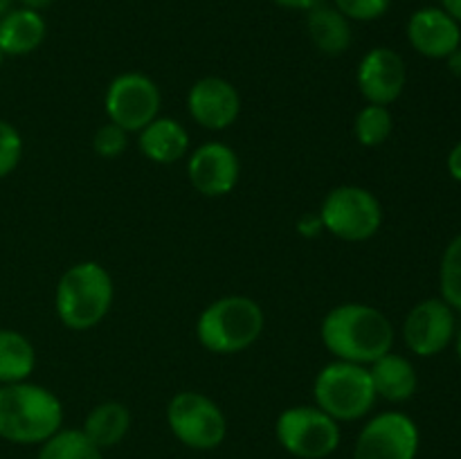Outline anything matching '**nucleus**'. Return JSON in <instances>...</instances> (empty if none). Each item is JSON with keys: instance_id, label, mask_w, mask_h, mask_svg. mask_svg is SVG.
I'll list each match as a JSON object with an SVG mask.
<instances>
[{"instance_id": "f257e3e1", "label": "nucleus", "mask_w": 461, "mask_h": 459, "mask_svg": "<svg viewBox=\"0 0 461 459\" xmlns=\"http://www.w3.org/2000/svg\"><path fill=\"white\" fill-rule=\"evenodd\" d=\"M329 354L356 364H372L394 346V327L383 310L369 304H340L329 310L320 327Z\"/></svg>"}, {"instance_id": "f03ea898", "label": "nucleus", "mask_w": 461, "mask_h": 459, "mask_svg": "<svg viewBox=\"0 0 461 459\" xmlns=\"http://www.w3.org/2000/svg\"><path fill=\"white\" fill-rule=\"evenodd\" d=\"M63 428V405L54 392L36 382L0 385V439L41 446Z\"/></svg>"}, {"instance_id": "7ed1b4c3", "label": "nucleus", "mask_w": 461, "mask_h": 459, "mask_svg": "<svg viewBox=\"0 0 461 459\" xmlns=\"http://www.w3.org/2000/svg\"><path fill=\"white\" fill-rule=\"evenodd\" d=\"M113 297L115 286L111 273L97 261H81L61 274L54 306L63 327L72 331H88L104 322L113 306Z\"/></svg>"}, {"instance_id": "20e7f679", "label": "nucleus", "mask_w": 461, "mask_h": 459, "mask_svg": "<svg viewBox=\"0 0 461 459\" xmlns=\"http://www.w3.org/2000/svg\"><path fill=\"white\" fill-rule=\"evenodd\" d=\"M264 327V309L252 297L225 295L198 315L196 338L212 354L232 356L255 345Z\"/></svg>"}, {"instance_id": "39448f33", "label": "nucleus", "mask_w": 461, "mask_h": 459, "mask_svg": "<svg viewBox=\"0 0 461 459\" xmlns=\"http://www.w3.org/2000/svg\"><path fill=\"white\" fill-rule=\"evenodd\" d=\"M313 399L322 412L340 423L367 417L378 396L365 364L336 360L320 369L315 376Z\"/></svg>"}, {"instance_id": "423d86ee", "label": "nucleus", "mask_w": 461, "mask_h": 459, "mask_svg": "<svg viewBox=\"0 0 461 459\" xmlns=\"http://www.w3.org/2000/svg\"><path fill=\"white\" fill-rule=\"evenodd\" d=\"M322 228L342 241H367L381 230V201L358 184H340L331 189L320 207Z\"/></svg>"}, {"instance_id": "0eeeda50", "label": "nucleus", "mask_w": 461, "mask_h": 459, "mask_svg": "<svg viewBox=\"0 0 461 459\" xmlns=\"http://www.w3.org/2000/svg\"><path fill=\"white\" fill-rule=\"evenodd\" d=\"M275 436L293 457L327 459L340 446V423L318 405H295L277 417Z\"/></svg>"}, {"instance_id": "6e6552de", "label": "nucleus", "mask_w": 461, "mask_h": 459, "mask_svg": "<svg viewBox=\"0 0 461 459\" xmlns=\"http://www.w3.org/2000/svg\"><path fill=\"white\" fill-rule=\"evenodd\" d=\"M167 426L171 435L192 450H214L228 436L223 410L201 392H180L167 405Z\"/></svg>"}, {"instance_id": "1a4fd4ad", "label": "nucleus", "mask_w": 461, "mask_h": 459, "mask_svg": "<svg viewBox=\"0 0 461 459\" xmlns=\"http://www.w3.org/2000/svg\"><path fill=\"white\" fill-rule=\"evenodd\" d=\"M162 94L156 81L140 72H124L111 81L104 108L113 124L126 133H140L160 112Z\"/></svg>"}, {"instance_id": "9d476101", "label": "nucleus", "mask_w": 461, "mask_h": 459, "mask_svg": "<svg viewBox=\"0 0 461 459\" xmlns=\"http://www.w3.org/2000/svg\"><path fill=\"white\" fill-rule=\"evenodd\" d=\"M419 428L403 412H383L365 423L354 446V459H417Z\"/></svg>"}, {"instance_id": "9b49d317", "label": "nucleus", "mask_w": 461, "mask_h": 459, "mask_svg": "<svg viewBox=\"0 0 461 459\" xmlns=\"http://www.w3.org/2000/svg\"><path fill=\"white\" fill-rule=\"evenodd\" d=\"M403 340L421 358L441 354L455 340V310L441 297L419 302L405 315Z\"/></svg>"}, {"instance_id": "f8f14e48", "label": "nucleus", "mask_w": 461, "mask_h": 459, "mask_svg": "<svg viewBox=\"0 0 461 459\" xmlns=\"http://www.w3.org/2000/svg\"><path fill=\"white\" fill-rule=\"evenodd\" d=\"M187 176L192 187L207 198L232 192L241 176L237 151L223 142H205L189 156Z\"/></svg>"}, {"instance_id": "ddd939ff", "label": "nucleus", "mask_w": 461, "mask_h": 459, "mask_svg": "<svg viewBox=\"0 0 461 459\" xmlns=\"http://www.w3.org/2000/svg\"><path fill=\"white\" fill-rule=\"evenodd\" d=\"M356 81L367 104L390 106L403 94L408 84V68L396 50L374 48L360 58Z\"/></svg>"}, {"instance_id": "4468645a", "label": "nucleus", "mask_w": 461, "mask_h": 459, "mask_svg": "<svg viewBox=\"0 0 461 459\" xmlns=\"http://www.w3.org/2000/svg\"><path fill=\"white\" fill-rule=\"evenodd\" d=\"M187 111L203 129L223 130L237 122L241 112V97L223 76H203L189 88Z\"/></svg>"}, {"instance_id": "2eb2a0df", "label": "nucleus", "mask_w": 461, "mask_h": 459, "mask_svg": "<svg viewBox=\"0 0 461 459\" xmlns=\"http://www.w3.org/2000/svg\"><path fill=\"white\" fill-rule=\"evenodd\" d=\"M408 40L421 57L448 58L461 48V25L441 7H421L410 16Z\"/></svg>"}, {"instance_id": "dca6fc26", "label": "nucleus", "mask_w": 461, "mask_h": 459, "mask_svg": "<svg viewBox=\"0 0 461 459\" xmlns=\"http://www.w3.org/2000/svg\"><path fill=\"white\" fill-rule=\"evenodd\" d=\"M140 151L156 165H174L189 151V133L171 117H156L140 130Z\"/></svg>"}, {"instance_id": "f3484780", "label": "nucleus", "mask_w": 461, "mask_h": 459, "mask_svg": "<svg viewBox=\"0 0 461 459\" xmlns=\"http://www.w3.org/2000/svg\"><path fill=\"white\" fill-rule=\"evenodd\" d=\"M369 376H372L376 396L390 400V403H405L414 396L419 387V376L414 364L405 356L390 354L381 356L376 363L369 364Z\"/></svg>"}, {"instance_id": "a211bd4d", "label": "nucleus", "mask_w": 461, "mask_h": 459, "mask_svg": "<svg viewBox=\"0 0 461 459\" xmlns=\"http://www.w3.org/2000/svg\"><path fill=\"white\" fill-rule=\"evenodd\" d=\"M45 18L34 9H9L0 18V50L5 57H25L45 40Z\"/></svg>"}, {"instance_id": "6ab92c4d", "label": "nucleus", "mask_w": 461, "mask_h": 459, "mask_svg": "<svg viewBox=\"0 0 461 459\" xmlns=\"http://www.w3.org/2000/svg\"><path fill=\"white\" fill-rule=\"evenodd\" d=\"M306 30L315 48L329 57H340L351 48L354 32L351 21L342 16L333 4H318L315 9L306 12Z\"/></svg>"}, {"instance_id": "aec40b11", "label": "nucleus", "mask_w": 461, "mask_h": 459, "mask_svg": "<svg viewBox=\"0 0 461 459\" xmlns=\"http://www.w3.org/2000/svg\"><path fill=\"white\" fill-rule=\"evenodd\" d=\"M131 430V412L120 400H104L95 405L84 418L81 432L97 446L99 450L113 448L120 444Z\"/></svg>"}, {"instance_id": "412c9836", "label": "nucleus", "mask_w": 461, "mask_h": 459, "mask_svg": "<svg viewBox=\"0 0 461 459\" xmlns=\"http://www.w3.org/2000/svg\"><path fill=\"white\" fill-rule=\"evenodd\" d=\"M34 367V345L14 328H0V385L27 381Z\"/></svg>"}, {"instance_id": "4be33fe9", "label": "nucleus", "mask_w": 461, "mask_h": 459, "mask_svg": "<svg viewBox=\"0 0 461 459\" xmlns=\"http://www.w3.org/2000/svg\"><path fill=\"white\" fill-rule=\"evenodd\" d=\"M36 459H104V450H99L81 428H61L41 444Z\"/></svg>"}, {"instance_id": "5701e85b", "label": "nucleus", "mask_w": 461, "mask_h": 459, "mask_svg": "<svg viewBox=\"0 0 461 459\" xmlns=\"http://www.w3.org/2000/svg\"><path fill=\"white\" fill-rule=\"evenodd\" d=\"M392 130H394V117H392L390 108L378 106V104H367L360 108V112L354 120V135L358 144L367 148H376L390 140Z\"/></svg>"}, {"instance_id": "b1692460", "label": "nucleus", "mask_w": 461, "mask_h": 459, "mask_svg": "<svg viewBox=\"0 0 461 459\" xmlns=\"http://www.w3.org/2000/svg\"><path fill=\"white\" fill-rule=\"evenodd\" d=\"M441 300L461 313V234L446 246L439 266Z\"/></svg>"}, {"instance_id": "393cba45", "label": "nucleus", "mask_w": 461, "mask_h": 459, "mask_svg": "<svg viewBox=\"0 0 461 459\" xmlns=\"http://www.w3.org/2000/svg\"><path fill=\"white\" fill-rule=\"evenodd\" d=\"M23 158V138L9 122L0 120V180L7 178Z\"/></svg>"}, {"instance_id": "a878e982", "label": "nucleus", "mask_w": 461, "mask_h": 459, "mask_svg": "<svg viewBox=\"0 0 461 459\" xmlns=\"http://www.w3.org/2000/svg\"><path fill=\"white\" fill-rule=\"evenodd\" d=\"M333 7L356 22H372L385 16L392 0H333Z\"/></svg>"}, {"instance_id": "bb28decb", "label": "nucleus", "mask_w": 461, "mask_h": 459, "mask_svg": "<svg viewBox=\"0 0 461 459\" xmlns=\"http://www.w3.org/2000/svg\"><path fill=\"white\" fill-rule=\"evenodd\" d=\"M126 144H129V133L117 124H113V122L95 130L93 148L99 158L115 160V158H120L126 151Z\"/></svg>"}, {"instance_id": "cd10ccee", "label": "nucleus", "mask_w": 461, "mask_h": 459, "mask_svg": "<svg viewBox=\"0 0 461 459\" xmlns=\"http://www.w3.org/2000/svg\"><path fill=\"white\" fill-rule=\"evenodd\" d=\"M446 166H448L450 178L461 183V140L457 144H455L453 148H450L448 158H446Z\"/></svg>"}, {"instance_id": "c85d7f7f", "label": "nucleus", "mask_w": 461, "mask_h": 459, "mask_svg": "<svg viewBox=\"0 0 461 459\" xmlns=\"http://www.w3.org/2000/svg\"><path fill=\"white\" fill-rule=\"evenodd\" d=\"M273 3L284 9H293V12H311V9L324 4L327 0H273Z\"/></svg>"}, {"instance_id": "c756f323", "label": "nucleus", "mask_w": 461, "mask_h": 459, "mask_svg": "<svg viewBox=\"0 0 461 459\" xmlns=\"http://www.w3.org/2000/svg\"><path fill=\"white\" fill-rule=\"evenodd\" d=\"M320 230H324L320 216H304V219L300 220V232L302 234H309V237H313V234H318Z\"/></svg>"}, {"instance_id": "7c9ffc66", "label": "nucleus", "mask_w": 461, "mask_h": 459, "mask_svg": "<svg viewBox=\"0 0 461 459\" xmlns=\"http://www.w3.org/2000/svg\"><path fill=\"white\" fill-rule=\"evenodd\" d=\"M446 66H448L450 75H455L457 79H461V48L455 50V52L446 58Z\"/></svg>"}, {"instance_id": "2f4dec72", "label": "nucleus", "mask_w": 461, "mask_h": 459, "mask_svg": "<svg viewBox=\"0 0 461 459\" xmlns=\"http://www.w3.org/2000/svg\"><path fill=\"white\" fill-rule=\"evenodd\" d=\"M441 9H446L461 25V0H441Z\"/></svg>"}, {"instance_id": "473e14b6", "label": "nucleus", "mask_w": 461, "mask_h": 459, "mask_svg": "<svg viewBox=\"0 0 461 459\" xmlns=\"http://www.w3.org/2000/svg\"><path fill=\"white\" fill-rule=\"evenodd\" d=\"M21 3V7L25 9H34V12H43V9H48L50 4L54 3V0H18Z\"/></svg>"}, {"instance_id": "72a5a7b5", "label": "nucleus", "mask_w": 461, "mask_h": 459, "mask_svg": "<svg viewBox=\"0 0 461 459\" xmlns=\"http://www.w3.org/2000/svg\"><path fill=\"white\" fill-rule=\"evenodd\" d=\"M12 3L14 0H0V18H3L9 9H12Z\"/></svg>"}, {"instance_id": "f704fd0d", "label": "nucleus", "mask_w": 461, "mask_h": 459, "mask_svg": "<svg viewBox=\"0 0 461 459\" xmlns=\"http://www.w3.org/2000/svg\"><path fill=\"white\" fill-rule=\"evenodd\" d=\"M455 338H457V340H455V342H457V356H459V360H461V331Z\"/></svg>"}, {"instance_id": "c9c22d12", "label": "nucleus", "mask_w": 461, "mask_h": 459, "mask_svg": "<svg viewBox=\"0 0 461 459\" xmlns=\"http://www.w3.org/2000/svg\"><path fill=\"white\" fill-rule=\"evenodd\" d=\"M3 58H5V54H3V50H0V63H3Z\"/></svg>"}]
</instances>
